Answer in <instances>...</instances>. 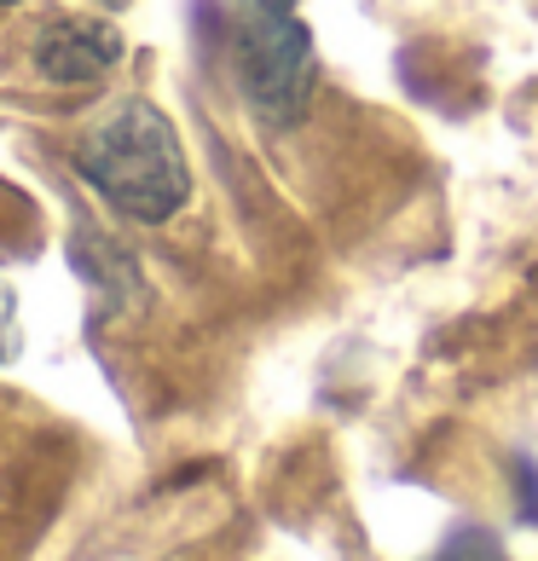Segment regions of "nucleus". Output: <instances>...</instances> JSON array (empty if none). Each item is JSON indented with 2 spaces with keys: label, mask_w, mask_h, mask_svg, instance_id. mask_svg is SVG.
<instances>
[{
  "label": "nucleus",
  "mask_w": 538,
  "mask_h": 561,
  "mask_svg": "<svg viewBox=\"0 0 538 561\" xmlns=\"http://www.w3.org/2000/svg\"><path fill=\"white\" fill-rule=\"evenodd\" d=\"M232 70L266 128L301 122L319 81V58L313 35L289 12V0H238L232 7Z\"/></svg>",
  "instance_id": "nucleus-2"
},
{
  "label": "nucleus",
  "mask_w": 538,
  "mask_h": 561,
  "mask_svg": "<svg viewBox=\"0 0 538 561\" xmlns=\"http://www.w3.org/2000/svg\"><path fill=\"white\" fill-rule=\"evenodd\" d=\"M18 353V307H12V296L0 289V359H12Z\"/></svg>",
  "instance_id": "nucleus-5"
},
{
  "label": "nucleus",
  "mask_w": 538,
  "mask_h": 561,
  "mask_svg": "<svg viewBox=\"0 0 538 561\" xmlns=\"http://www.w3.org/2000/svg\"><path fill=\"white\" fill-rule=\"evenodd\" d=\"M423 561H510V550L499 545L492 527H451Z\"/></svg>",
  "instance_id": "nucleus-4"
},
{
  "label": "nucleus",
  "mask_w": 538,
  "mask_h": 561,
  "mask_svg": "<svg viewBox=\"0 0 538 561\" xmlns=\"http://www.w3.org/2000/svg\"><path fill=\"white\" fill-rule=\"evenodd\" d=\"M0 7H12V0H0ZM99 7H122V0H99Z\"/></svg>",
  "instance_id": "nucleus-6"
},
{
  "label": "nucleus",
  "mask_w": 538,
  "mask_h": 561,
  "mask_svg": "<svg viewBox=\"0 0 538 561\" xmlns=\"http://www.w3.org/2000/svg\"><path fill=\"white\" fill-rule=\"evenodd\" d=\"M122 53L128 41L99 18H47L30 41V65L53 88H93L122 65Z\"/></svg>",
  "instance_id": "nucleus-3"
},
{
  "label": "nucleus",
  "mask_w": 538,
  "mask_h": 561,
  "mask_svg": "<svg viewBox=\"0 0 538 561\" xmlns=\"http://www.w3.org/2000/svg\"><path fill=\"white\" fill-rule=\"evenodd\" d=\"M76 174L111 203L116 215L139 226H162L192 197L180 134L151 99H122L111 116H99L76 145Z\"/></svg>",
  "instance_id": "nucleus-1"
}]
</instances>
